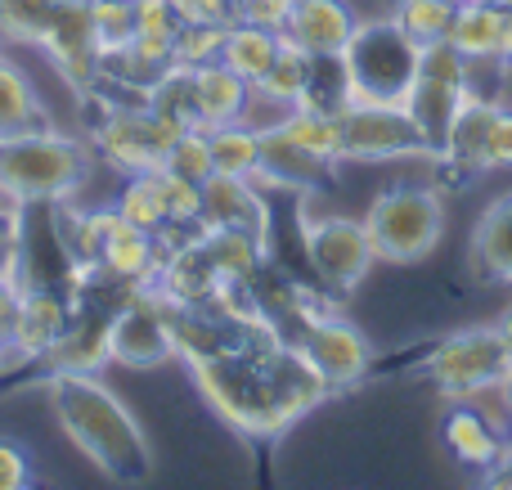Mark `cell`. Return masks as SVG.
I'll list each match as a JSON object with an SVG mask.
<instances>
[{"label": "cell", "mask_w": 512, "mask_h": 490, "mask_svg": "<svg viewBox=\"0 0 512 490\" xmlns=\"http://www.w3.org/2000/svg\"><path fill=\"white\" fill-rule=\"evenodd\" d=\"M189 374L198 378L207 405L248 437H279L333 396V387L319 378L306 351L279 333V324H248L230 347L189 365Z\"/></svg>", "instance_id": "6da1fadb"}, {"label": "cell", "mask_w": 512, "mask_h": 490, "mask_svg": "<svg viewBox=\"0 0 512 490\" xmlns=\"http://www.w3.org/2000/svg\"><path fill=\"white\" fill-rule=\"evenodd\" d=\"M50 405L54 419L72 437V446L90 459L104 477L122 486H140L153 473V455L135 414L86 369H54L50 374Z\"/></svg>", "instance_id": "7a4b0ae2"}, {"label": "cell", "mask_w": 512, "mask_h": 490, "mask_svg": "<svg viewBox=\"0 0 512 490\" xmlns=\"http://www.w3.org/2000/svg\"><path fill=\"white\" fill-rule=\"evenodd\" d=\"M90 171V153L81 140L36 126V131L0 135V198L18 207L68 203Z\"/></svg>", "instance_id": "3957f363"}, {"label": "cell", "mask_w": 512, "mask_h": 490, "mask_svg": "<svg viewBox=\"0 0 512 490\" xmlns=\"http://www.w3.org/2000/svg\"><path fill=\"white\" fill-rule=\"evenodd\" d=\"M423 68V45L396 18H360L342 50L346 90L360 104H405Z\"/></svg>", "instance_id": "277c9868"}, {"label": "cell", "mask_w": 512, "mask_h": 490, "mask_svg": "<svg viewBox=\"0 0 512 490\" xmlns=\"http://www.w3.org/2000/svg\"><path fill=\"white\" fill-rule=\"evenodd\" d=\"M364 225H369V239H373L378 261L409 266V261H423L427 252L441 243L445 203L436 189L396 185V189H382V194L373 198Z\"/></svg>", "instance_id": "5b68a950"}, {"label": "cell", "mask_w": 512, "mask_h": 490, "mask_svg": "<svg viewBox=\"0 0 512 490\" xmlns=\"http://www.w3.org/2000/svg\"><path fill=\"white\" fill-rule=\"evenodd\" d=\"M185 126L171 117L153 113L149 104H117L95 122L90 140H95L99 162L117 171V176H135V171H162L167 167L171 144L180 140Z\"/></svg>", "instance_id": "8992f818"}, {"label": "cell", "mask_w": 512, "mask_h": 490, "mask_svg": "<svg viewBox=\"0 0 512 490\" xmlns=\"http://www.w3.org/2000/svg\"><path fill=\"white\" fill-rule=\"evenodd\" d=\"M337 122H342V162L436 158L405 104H360V99H351L337 113Z\"/></svg>", "instance_id": "52a82bcc"}, {"label": "cell", "mask_w": 512, "mask_h": 490, "mask_svg": "<svg viewBox=\"0 0 512 490\" xmlns=\"http://www.w3.org/2000/svg\"><path fill=\"white\" fill-rule=\"evenodd\" d=\"M512 369V356L499 338V329H463L450 333L445 342H436L427 356V378L441 387L450 401H472L477 392L504 383Z\"/></svg>", "instance_id": "ba28073f"}, {"label": "cell", "mask_w": 512, "mask_h": 490, "mask_svg": "<svg viewBox=\"0 0 512 490\" xmlns=\"http://www.w3.org/2000/svg\"><path fill=\"white\" fill-rule=\"evenodd\" d=\"M301 243H306L310 270L319 275V284H324L328 293H351V288H360L364 275L373 270V261H378L369 225L351 221V216H319V221H306Z\"/></svg>", "instance_id": "9c48e42d"}, {"label": "cell", "mask_w": 512, "mask_h": 490, "mask_svg": "<svg viewBox=\"0 0 512 490\" xmlns=\"http://www.w3.org/2000/svg\"><path fill=\"white\" fill-rule=\"evenodd\" d=\"M68 320H72V293L68 288H54V284L18 288L0 369L5 365H45L50 351L59 347V338L68 333Z\"/></svg>", "instance_id": "30bf717a"}, {"label": "cell", "mask_w": 512, "mask_h": 490, "mask_svg": "<svg viewBox=\"0 0 512 490\" xmlns=\"http://www.w3.org/2000/svg\"><path fill=\"white\" fill-rule=\"evenodd\" d=\"M171 356H176V342H171L167 302L153 288L126 297L108 320V360L126 369H153L167 365Z\"/></svg>", "instance_id": "8fae6325"}, {"label": "cell", "mask_w": 512, "mask_h": 490, "mask_svg": "<svg viewBox=\"0 0 512 490\" xmlns=\"http://www.w3.org/2000/svg\"><path fill=\"white\" fill-rule=\"evenodd\" d=\"M292 342L306 351V360L319 369V378H324L333 392L355 387L364 374H369L373 356H369L364 333L355 329V324H346L342 315H333V311H315L297 333H292Z\"/></svg>", "instance_id": "7c38bea8"}, {"label": "cell", "mask_w": 512, "mask_h": 490, "mask_svg": "<svg viewBox=\"0 0 512 490\" xmlns=\"http://www.w3.org/2000/svg\"><path fill=\"white\" fill-rule=\"evenodd\" d=\"M355 27H360V18L346 0H297L283 36L297 41L315 59H337L346 50V41L355 36Z\"/></svg>", "instance_id": "4fadbf2b"}, {"label": "cell", "mask_w": 512, "mask_h": 490, "mask_svg": "<svg viewBox=\"0 0 512 490\" xmlns=\"http://www.w3.org/2000/svg\"><path fill=\"white\" fill-rule=\"evenodd\" d=\"M203 225L216 230H248L256 239L270 234V212H265L261 194H256V180L248 176H212L203 180Z\"/></svg>", "instance_id": "5bb4252c"}, {"label": "cell", "mask_w": 512, "mask_h": 490, "mask_svg": "<svg viewBox=\"0 0 512 490\" xmlns=\"http://www.w3.org/2000/svg\"><path fill=\"white\" fill-rule=\"evenodd\" d=\"M95 266L104 270L108 279H117V284L153 288L158 266H162V243H158V234H144V230H135V225L117 221L113 230H108V239L99 243Z\"/></svg>", "instance_id": "9a60e30c"}, {"label": "cell", "mask_w": 512, "mask_h": 490, "mask_svg": "<svg viewBox=\"0 0 512 490\" xmlns=\"http://www.w3.org/2000/svg\"><path fill=\"white\" fill-rule=\"evenodd\" d=\"M499 104H504L499 95H477V86H472L436 162H445L450 171H468V176L486 171V135H490V122H495Z\"/></svg>", "instance_id": "2e32d148"}, {"label": "cell", "mask_w": 512, "mask_h": 490, "mask_svg": "<svg viewBox=\"0 0 512 490\" xmlns=\"http://www.w3.org/2000/svg\"><path fill=\"white\" fill-rule=\"evenodd\" d=\"M328 176H333V162H324V158H315V153H306L301 144H292L279 126L261 131V171H256V180L310 194V189L328 185Z\"/></svg>", "instance_id": "e0dca14e"}, {"label": "cell", "mask_w": 512, "mask_h": 490, "mask_svg": "<svg viewBox=\"0 0 512 490\" xmlns=\"http://www.w3.org/2000/svg\"><path fill=\"white\" fill-rule=\"evenodd\" d=\"M504 23H508L504 0H463L454 9V23L445 32V41L472 63H495L504 54Z\"/></svg>", "instance_id": "ac0fdd59"}, {"label": "cell", "mask_w": 512, "mask_h": 490, "mask_svg": "<svg viewBox=\"0 0 512 490\" xmlns=\"http://www.w3.org/2000/svg\"><path fill=\"white\" fill-rule=\"evenodd\" d=\"M445 446H450V455L459 459V464L481 468V473H495L504 450H508V441L477 405L454 401V410L445 414Z\"/></svg>", "instance_id": "d6986e66"}, {"label": "cell", "mask_w": 512, "mask_h": 490, "mask_svg": "<svg viewBox=\"0 0 512 490\" xmlns=\"http://www.w3.org/2000/svg\"><path fill=\"white\" fill-rule=\"evenodd\" d=\"M468 90L472 86H463V81H445V77H432V72H418L414 90H409L405 108L414 113L418 131L427 135V144H432L436 158H441L445 135H450V126H454V117H459Z\"/></svg>", "instance_id": "ffe728a7"}, {"label": "cell", "mask_w": 512, "mask_h": 490, "mask_svg": "<svg viewBox=\"0 0 512 490\" xmlns=\"http://www.w3.org/2000/svg\"><path fill=\"white\" fill-rule=\"evenodd\" d=\"M189 72H194V108H198V126H203V131L225 126V122H243L252 86L239 72L225 68L221 59L203 63V68H189Z\"/></svg>", "instance_id": "44dd1931"}, {"label": "cell", "mask_w": 512, "mask_h": 490, "mask_svg": "<svg viewBox=\"0 0 512 490\" xmlns=\"http://www.w3.org/2000/svg\"><path fill=\"white\" fill-rule=\"evenodd\" d=\"M198 243H203L207 261H212L221 284H252L265 270V239L248 230H216V225H198Z\"/></svg>", "instance_id": "7402d4cb"}, {"label": "cell", "mask_w": 512, "mask_h": 490, "mask_svg": "<svg viewBox=\"0 0 512 490\" xmlns=\"http://www.w3.org/2000/svg\"><path fill=\"white\" fill-rule=\"evenodd\" d=\"M472 261L486 279L512 284V194H499L472 225Z\"/></svg>", "instance_id": "603a6c76"}, {"label": "cell", "mask_w": 512, "mask_h": 490, "mask_svg": "<svg viewBox=\"0 0 512 490\" xmlns=\"http://www.w3.org/2000/svg\"><path fill=\"white\" fill-rule=\"evenodd\" d=\"M113 207L126 225H135V230H144V234H167L171 230L167 194H162V171H135V176H122V189H117Z\"/></svg>", "instance_id": "cb8c5ba5"}, {"label": "cell", "mask_w": 512, "mask_h": 490, "mask_svg": "<svg viewBox=\"0 0 512 490\" xmlns=\"http://www.w3.org/2000/svg\"><path fill=\"white\" fill-rule=\"evenodd\" d=\"M36 126H50L41 95H36V86L27 81V72L0 50V135L36 131Z\"/></svg>", "instance_id": "d4e9b609"}, {"label": "cell", "mask_w": 512, "mask_h": 490, "mask_svg": "<svg viewBox=\"0 0 512 490\" xmlns=\"http://www.w3.org/2000/svg\"><path fill=\"white\" fill-rule=\"evenodd\" d=\"M279 45H283V32H270V27H256V23H230V32H225L221 63L239 72L248 86H256V81L270 72Z\"/></svg>", "instance_id": "484cf974"}, {"label": "cell", "mask_w": 512, "mask_h": 490, "mask_svg": "<svg viewBox=\"0 0 512 490\" xmlns=\"http://www.w3.org/2000/svg\"><path fill=\"white\" fill-rule=\"evenodd\" d=\"M77 0H0V36L41 50L45 36L63 23V14Z\"/></svg>", "instance_id": "4316f807"}, {"label": "cell", "mask_w": 512, "mask_h": 490, "mask_svg": "<svg viewBox=\"0 0 512 490\" xmlns=\"http://www.w3.org/2000/svg\"><path fill=\"white\" fill-rule=\"evenodd\" d=\"M212 167L221 176H248L256 180L261 171V131L248 122H225V126H212Z\"/></svg>", "instance_id": "83f0119b"}, {"label": "cell", "mask_w": 512, "mask_h": 490, "mask_svg": "<svg viewBox=\"0 0 512 490\" xmlns=\"http://www.w3.org/2000/svg\"><path fill=\"white\" fill-rule=\"evenodd\" d=\"M310 77H315V54H306L297 41H288V36H283L279 54H274L270 72L256 81V90H265L270 99L297 108L301 95H306V86H310Z\"/></svg>", "instance_id": "f1b7e54d"}, {"label": "cell", "mask_w": 512, "mask_h": 490, "mask_svg": "<svg viewBox=\"0 0 512 490\" xmlns=\"http://www.w3.org/2000/svg\"><path fill=\"white\" fill-rule=\"evenodd\" d=\"M279 131L288 135L292 144H301L306 153L333 162V167L342 162V122H337V113H319V108H292V113L279 122Z\"/></svg>", "instance_id": "f546056e"}, {"label": "cell", "mask_w": 512, "mask_h": 490, "mask_svg": "<svg viewBox=\"0 0 512 490\" xmlns=\"http://www.w3.org/2000/svg\"><path fill=\"white\" fill-rule=\"evenodd\" d=\"M454 9H459V0H396L391 18H396L418 45H427V41H445V32H450V23H454Z\"/></svg>", "instance_id": "4dcf8cb0"}, {"label": "cell", "mask_w": 512, "mask_h": 490, "mask_svg": "<svg viewBox=\"0 0 512 490\" xmlns=\"http://www.w3.org/2000/svg\"><path fill=\"white\" fill-rule=\"evenodd\" d=\"M90 27H95L99 59L135 41V0H90Z\"/></svg>", "instance_id": "1f68e13d"}, {"label": "cell", "mask_w": 512, "mask_h": 490, "mask_svg": "<svg viewBox=\"0 0 512 490\" xmlns=\"http://www.w3.org/2000/svg\"><path fill=\"white\" fill-rule=\"evenodd\" d=\"M225 32H230V27L180 23L176 45H171V63H176V68H203V63H216L221 50H225Z\"/></svg>", "instance_id": "d6a6232c"}, {"label": "cell", "mask_w": 512, "mask_h": 490, "mask_svg": "<svg viewBox=\"0 0 512 490\" xmlns=\"http://www.w3.org/2000/svg\"><path fill=\"white\" fill-rule=\"evenodd\" d=\"M167 171H176V176L203 185V180L216 171L212 167V135H207L203 126H185L180 140L171 144V153H167Z\"/></svg>", "instance_id": "836d02e7"}, {"label": "cell", "mask_w": 512, "mask_h": 490, "mask_svg": "<svg viewBox=\"0 0 512 490\" xmlns=\"http://www.w3.org/2000/svg\"><path fill=\"white\" fill-rule=\"evenodd\" d=\"M162 194H167L171 230H198L203 225V185L198 180H185L162 167Z\"/></svg>", "instance_id": "e575fe53"}, {"label": "cell", "mask_w": 512, "mask_h": 490, "mask_svg": "<svg viewBox=\"0 0 512 490\" xmlns=\"http://www.w3.org/2000/svg\"><path fill=\"white\" fill-rule=\"evenodd\" d=\"M176 32H180L176 0H135V36L176 45Z\"/></svg>", "instance_id": "d590c367"}, {"label": "cell", "mask_w": 512, "mask_h": 490, "mask_svg": "<svg viewBox=\"0 0 512 490\" xmlns=\"http://www.w3.org/2000/svg\"><path fill=\"white\" fill-rule=\"evenodd\" d=\"M23 212L27 207L0 198V279L18 284V261H23Z\"/></svg>", "instance_id": "8d00e7d4"}, {"label": "cell", "mask_w": 512, "mask_h": 490, "mask_svg": "<svg viewBox=\"0 0 512 490\" xmlns=\"http://www.w3.org/2000/svg\"><path fill=\"white\" fill-rule=\"evenodd\" d=\"M292 5L297 0H234V23H256L270 27V32H283L292 18Z\"/></svg>", "instance_id": "74e56055"}, {"label": "cell", "mask_w": 512, "mask_h": 490, "mask_svg": "<svg viewBox=\"0 0 512 490\" xmlns=\"http://www.w3.org/2000/svg\"><path fill=\"white\" fill-rule=\"evenodd\" d=\"M486 171H512V108L499 104L486 135Z\"/></svg>", "instance_id": "f35d334b"}, {"label": "cell", "mask_w": 512, "mask_h": 490, "mask_svg": "<svg viewBox=\"0 0 512 490\" xmlns=\"http://www.w3.org/2000/svg\"><path fill=\"white\" fill-rule=\"evenodd\" d=\"M32 482V459H27V450L18 446V441L0 437V490H18Z\"/></svg>", "instance_id": "ab89813d"}, {"label": "cell", "mask_w": 512, "mask_h": 490, "mask_svg": "<svg viewBox=\"0 0 512 490\" xmlns=\"http://www.w3.org/2000/svg\"><path fill=\"white\" fill-rule=\"evenodd\" d=\"M180 23H216L230 27L234 23V0H176Z\"/></svg>", "instance_id": "60d3db41"}, {"label": "cell", "mask_w": 512, "mask_h": 490, "mask_svg": "<svg viewBox=\"0 0 512 490\" xmlns=\"http://www.w3.org/2000/svg\"><path fill=\"white\" fill-rule=\"evenodd\" d=\"M14 302H18V284L0 279V356H5V333H9V315H14Z\"/></svg>", "instance_id": "b9f144b4"}, {"label": "cell", "mask_w": 512, "mask_h": 490, "mask_svg": "<svg viewBox=\"0 0 512 490\" xmlns=\"http://www.w3.org/2000/svg\"><path fill=\"white\" fill-rule=\"evenodd\" d=\"M495 329H499V338H504V347H508V356H512V306H508L504 315H499Z\"/></svg>", "instance_id": "7bdbcfd3"}, {"label": "cell", "mask_w": 512, "mask_h": 490, "mask_svg": "<svg viewBox=\"0 0 512 490\" xmlns=\"http://www.w3.org/2000/svg\"><path fill=\"white\" fill-rule=\"evenodd\" d=\"M499 59H504L508 68H512V5H508V23H504V54H499Z\"/></svg>", "instance_id": "ee69618b"}, {"label": "cell", "mask_w": 512, "mask_h": 490, "mask_svg": "<svg viewBox=\"0 0 512 490\" xmlns=\"http://www.w3.org/2000/svg\"><path fill=\"white\" fill-rule=\"evenodd\" d=\"M504 441L512 446V410H508V419H504Z\"/></svg>", "instance_id": "f6af8a7d"}, {"label": "cell", "mask_w": 512, "mask_h": 490, "mask_svg": "<svg viewBox=\"0 0 512 490\" xmlns=\"http://www.w3.org/2000/svg\"><path fill=\"white\" fill-rule=\"evenodd\" d=\"M504 387H508V396H512V369H508V378H504Z\"/></svg>", "instance_id": "bcb514c9"}, {"label": "cell", "mask_w": 512, "mask_h": 490, "mask_svg": "<svg viewBox=\"0 0 512 490\" xmlns=\"http://www.w3.org/2000/svg\"><path fill=\"white\" fill-rule=\"evenodd\" d=\"M504 5H512V0H504Z\"/></svg>", "instance_id": "7dc6e473"}, {"label": "cell", "mask_w": 512, "mask_h": 490, "mask_svg": "<svg viewBox=\"0 0 512 490\" xmlns=\"http://www.w3.org/2000/svg\"><path fill=\"white\" fill-rule=\"evenodd\" d=\"M459 5H463V0H459Z\"/></svg>", "instance_id": "c3c4849f"}]
</instances>
